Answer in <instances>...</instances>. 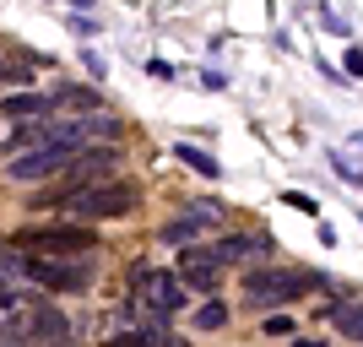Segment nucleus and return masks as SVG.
<instances>
[{
    "mask_svg": "<svg viewBox=\"0 0 363 347\" xmlns=\"http://www.w3.org/2000/svg\"><path fill=\"white\" fill-rule=\"evenodd\" d=\"M228 326V304H201L196 309V331H223Z\"/></svg>",
    "mask_w": 363,
    "mask_h": 347,
    "instance_id": "nucleus-14",
    "label": "nucleus"
},
{
    "mask_svg": "<svg viewBox=\"0 0 363 347\" xmlns=\"http://www.w3.org/2000/svg\"><path fill=\"white\" fill-rule=\"evenodd\" d=\"M342 76H363V49H358V44L347 49V60H342Z\"/></svg>",
    "mask_w": 363,
    "mask_h": 347,
    "instance_id": "nucleus-17",
    "label": "nucleus"
},
{
    "mask_svg": "<svg viewBox=\"0 0 363 347\" xmlns=\"http://www.w3.org/2000/svg\"><path fill=\"white\" fill-rule=\"evenodd\" d=\"M82 60H87L92 76H108V65H104V55H98V49H82Z\"/></svg>",
    "mask_w": 363,
    "mask_h": 347,
    "instance_id": "nucleus-18",
    "label": "nucleus"
},
{
    "mask_svg": "<svg viewBox=\"0 0 363 347\" xmlns=\"http://www.w3.org/2000/svg\"><path fill=\"white\" fill-rule=\"evenodd\" d=\"M179 163H184V168H196L201 180H223V163H217L212 152H201L196 141H179Z\"/></svg>",
    "mask_w": 363,
    "mask_h": 347,
    "instance_id": "nucleus-12",
    "label": "nucleus"
},
{
    "mask_svg": "<svg viewBox=\"0 0 363 347\" xmlns=\"http://www.w3.org/2000/svg\"><path fill=\"white\" fill-rule=\"evenodd\" d=\"M320 320H331L347 342L363 347V299H358V304H320Z\"/></svg>",
    "mask_w": 363,
    "mask_h": 347,
    "instance_id": "nucleus-8",
    "label": "nucleus"
},
{
    "mask_svg": "<svg viewBox=\"0 0 363 347\" xmlns=\"http://www.w3.org/2000/svg\"><path fill=\"white\" fill-rule=\"evenodd\" d=\"M22 336L33 347H71V320L55 304H33V315L22 320Z\"/></svg>",
    "mask_w": 363,
    "mask_h": 347,
    "instance_id": "nucleus-6",
    "label": "nucleus"
},
{
    "mask_svg": "<svg viewBox=\"0 0 363 347\" xmlns=\"http://www.w3.org/2000/svg\"><path fill=\"white\" fill-rule=\"evenodd\" d=\"M244 299L250 309H272V304H298L303 293H315L320 277L315 272H288V266H260V272H244Z\"/></svg>",
    "mask_w": 363,
    "mask_h": 347,
    "instance_id": "nucleus-2",
    "label": "nucleus"
},
{
    "mask_svg": "<svg viewBox=\"0 0 363 347\" xmlns=\"http://www.w3.org/2000/svg\"><path fill=\"white\" fill-rule=\"evenodd\" d=\"M49 104L76 109V114H98V109H104V92L98 87H60V92H49Z\"/></svg>",
    "mask_w": 363,
    "mask_h": 347,
    "instance_id": "nucleus-10",
    "label": "nucleus"
},
{
    "mask_svg": "<svg viewBox=\"0 0 363 347\" xmlns=\"http://www.w3.org/2000/svg\"><path fill=\"white\" fill-rule=\"evenodd\" d=\"M179 282L201 287V293H212V287L223 282V272H206V266H184V272H179Z\"/></svg>",
    "mask_w": 363,
    "mask_h": 347,
    "instance_id": "nucleus-15",
    "label": "nucleus"
},
{
    "mask_svg": "<svg viewBox=\"0 0 363 347\" xmlns=\"http://www.w3.org/2000/svg\"><path fill=\"white\" fill-rule=\"evenodd\" d=\"M71 6H76V11H92V6H98V0H71Z\"/></svg>",
    "mask_w": 363,
    "mask_h": 347,
    "instance_id": "nucleus-21",
    "label": "nucleus"
},
{
    "mask_svg": "<svg viewBox=\"0 0 363 347\" xmlns=\"http://www.w3.org/2000/svg\"><path fill=\"white\" fill-rule=\"evenodd\" d=\"M0 347H22V342H0Z\"/></svg>",
    "mask_w": 363,
    "mask_h": 347,
    "instance_id": "nucleus-22",
    "label": "nucleus"
},
{
    "mask_svg": "<svg viewBox=\"0 0 363 347\" xmlns=\"http://www.w3.org/2000/svg\"><path fill=\"white\" fill-rule=\"evenodd\" d=\"M22 277H33L49 293H76V287L92 282V260H60V255H28L22 260Z\"/></svg>",
    "mask_w": 363,
    "mask_h": 347,
    "instance_id": "nucleus-4",
    "label": "nucleus"
},
{
    "mask_svg": "<svg viewBox=\"0 0 363 347\" xmlns=\"http://www.w3.org/2000/svg\"><path fill=\"white\" fill-rule=\"evenodd\" d=\"M0 109H6L11 120H44L55 104H49L44 92H28V87H22V92H6V104H0Z\"/></svg>",
    "mask_w": 363,
    "mask_h": 347,
    "instance_id": "nucleus-9",
    "label": "nucleus"
},
{
    "mask_svg": "<svg viewBox=\"0 0 363 347\" xmlns=\"http://www.w3.org/2000/svg\"><path fill=\"white\" fill-rule=\"evenodd\" d=\"M76 152L71 147H38V152H22V158H11V174L16 184H33V180H49V174H65V163H71Z\"/></svg>",
    "mask_w": 363,
    "mask_h": 347,
    "instance_id": "nucleus-7",
    "label": "nucleus"
},
{
    "mask_svg": "<svg viewBox=\"0 0 363 347\" xmlns=\"http://www.w3.org/2000/svg\"><path fill=\"white\" fill-rule=\"evenodd\" d=\"M16 250H28V255H92L98 250V233L82 223H44V228H22L16 233Z\"/></svg>",
    "mask_w": 363,
    "mask_h": 347,
    "instance_id": "nucleus-3",
    "label": "nucleus"
},
{
    "mask_svg": "<svg viewBox=\"0 0 363 347\" xmlns=\"http://www.w3.org/2000/svg\"><path fill=\"white\" fill-rule=\"evenodd\" d=\"M288 206H298V211H315V201L303 196V190H288Z\"/></svg>",
    "mask_w": 363,
    "mask_h": 347,
    "instance_id": "nucleus-19",
    "label": "nucleus"
},
{
    "mask_svg": "<svg viewBox=\"0 0 363 347\" xmlns=\"http://www.w3.org/2000/svg\"><path fill=\"white\" fill-rule=\"evenodd\" d=\"M293 347H325V342H320V336H298Z\"/></svg>",
    "mask_w": 363,
    "mask_h": 347,
    "instance_id": "nucleus-20",
    "label": "nucleus"
},
{
    "mask_svg": "<svg viewBox=\"0 0 363 347\" xmlns=\"http://www.w3.org/2000/svg\"><path fill=\"white\" fill-rule=\"evenodd\" d=\"M141 206V190L130 180H120V174H108V180L87 184V190H71V196L60 201L65 217H82V223H104V217H130V211Z\"/></svg>",
    "mask_w": 363,
    "mask_h": 347,
    "instance_id": "nucleus-1",
    "label": "nucleus"
},
{
    "mask_svg": "<svg viewBox=\"0 0 363 347\" xmlns=\"http://www.w3.org/2000/svg\"><path fill=\"white\" fill-rule=\"evenodd\" d=\"M82 131H87V141H114L125 125L114 120V114H104V109H98V114H87V120H82Z\"/></svg>",
    "mask_w": 363,
    "mask_h": 347,
    "instance_id": "nucleus-13",
    "label": "nucleus"
},
{
    "mask_svg": "<svg viewBox=\"0 0 363 347\" xmlns=\"http://www.w3.org/2000/svg\"><path fill=\"white\" fill-rule=\"evenodd\" d=\"M130 282H136V293L157 309V315H179L184 304V282L174 272H152V266H130Z\"/></svg>",
    "mask_w": 363,
    "mask_h": 347,
    "instance_id": "nucleus-5",
    "label": "nucleus"
},
{
    "mask_svg": "<svg viewBox=\"0 0 363 347\" xmlns=\"http://www.w3.org/2000/svg\"><path fill=\"white\" fill-rule=\"evenodd\" d=\"M201 228H206V217H201V211H184V217H174V223L157 228V239H163V244H190Z\"/></svg>",
    "mask_w": 363,
    "mask_h": 347,
    "instance_id": "nucleus-11",
    "label": "nucleus"
},
{
    "mask_svg": "<svg viewBox=\"0 0 363 347\" xmlns=\"http://www.w3.org/2000/svg\"><path fill=\"white\" fill-rule=\"evenodd\" d=\"M266 336H293V315L282 309V315H266Z\"/></svg>",
    "mask_w": 363,
    "mask_h": 347,
    "instance_id": "nucleus-16",
    "label": "nucleus"
}]
</instances>
